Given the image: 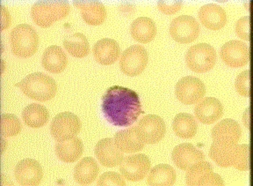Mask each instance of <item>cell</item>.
I'll list each match as a JSON object with an SVG mask.
<instances>
[{
	"label": "cell",
	"instance_id": "836d02e7",
	"mask_svg": "<svg viewBox=\"0 0 253 186\" xmlns=\"http://www.w3.org/2000/svg\"><path fill=\"white\" fill-rule=\"evenodd\" d=\"M235 87L239 95L245 97L251 96L252 87H251V70L242 71L237 75Z\"/></svg>",
	"mask_w": 253,
	"mask_h": 186
},
{
	"label": "cell",
	"instance_id": "f546056e",
	"mask_svg": "<svg viewBox=\"0 0 253 186\" xmlns=\"http://www.w3.org/2000/svg\"><path fill=\"white\" fill-rule=\"evenodd\" d=\"M63 46L72 57L82 59L90 52V44L86 37L81 33H75L63 40Z\"/></svg>",
	"mask_w": 253,
	"mask_h": 186
},
{
	"label": "cell",
	"instance_id": "30bf717a",
	"mask_svg": "<svg viewBox=\"0 0 253 186\" xmlns=\"http://www.w3.org/2000/svg\"><path fill=\"white\" fill-rule=\"evenodd\" d=\"M186 182L187 186H223L222 179L213 173V167L204 160L187 170Z\"/></svg>",
	"mask_w": 253,
	"mask_h": 186
},
{
	"label": "cell",
	"instance_id": "e575fe53",
	"mask_svg": "<svg viewBox=\"0 0 253 186\" xmlns=\"http://www.w3.org/2000/svg\"><path fill=\"white\" fill-rule=\"evenodd\" d=\"M97 184L98 186H125L126 182L121 175L114 171H108L100 176Z\"/></svg>",
	"mask_w": 253,
	"mask_h": 186
},
{
	"label": "cell",
	"instance_id": "d6a6232c",
	"mask_svg": "<svg viewBox=\"0 0 253 186\" xmlns=\"http://www.w3.org/2000/svg\"><path fill=\"white\" fill-rule=\"evenodd\" d=\"M251 164V147L248 144L237 145L235 152L233 167L240 171L250 170Z\"/></svg>",
	"mask_w": 253,
	"mask_h": 186
},
{
	"label": "cell",
	"instance_id": "7a4b0ae2",
	"mask_svg": "<svg viewBox=\"0 0 253 186\" xmlns=\"http://www.w3.org/2000/svg\"><path fill=\"white\" fill-rule=\"evenodd\" d=\"M24 95L30 99L47 102L55 97L57 85L55 79L42 72H34L17 84Z\"/></svg>",
	"mask_w": 253,
	"mask_h": 186
},
{
	"label": "cell",
	"instance_id": "6da1fadb",
	"mask_svg": "<svg viewBox=\"0 0 253 186\" xmlns=\"http://www.w3.org/2000/svg\"><path fill=\"white\" fill-rule=\"evenodd\" d=\"M101 109L105 119L115 126H129L142 114L139 95L134 90L120 86L107 89L103 95Z\"/></svg>",
	"mask_w": 253,
	"mask_h": 186
},
{
	"label": "cell",
	"instance_id": "44dd1931",
	"mask_svg": "<svg viewBox=\"0 0 253 186\" xmlns=\"http://www.w3.org/2000/svg\"><path fill=\"white\" fill-rule=\"evenodd\" d=\"M92 53L98 63L103 65H110L118 60L121 49L115 40L104 38L94 44Z\"/></svg>",
	"mask_w": 253,
	"mask_h": 186
},
{
	"label": "cell",
	"instance_id": "ac0fdd59",
	"mask_svg": "<svg viewBox=\"0 0 253 186\" xmlns=\"http://www.w3.org/2000/svg\"><path fill=\"white\" fill-rule=\"evenodd\" d=\"M115 144L123 153H135L142 150L146 143L141 136L137 126L120 131L115 135Z\"/></svg>",
	"mask_w": 253,
	"mask_h": 186
},
{
	"label": "cell",
	"instance_id": "7c38bea8",
	"mask_svg": "<svg viewBox=\"0 0 253 186\" xmlns=\"http://www.w3.org/2000/svg\"><path fill=\"white\" fill-rule=\"evenodd\" d=\"M150 166V158L146 155H128L121 164L120 171L124 179L131 182H137L145 179Z\"/></svg>",
	"mask_w": 253,
	"mask_h": 186
},
{
	"label": "cell",
	"instance_id": "74e56055",
	"mask_svg": "<svg viewBox=\"0 0 253 186\" xmlns=\"http://www.w3.org/2000/svg\"><path fill=\"white\" fill-rule=\"evenodd\" d=\"M243 121L245 126L248 130H251L253 124V103H251L249 106L246 108L243 116Z\"/></svg>",
	"mask_w": 253,
	"mask_h": 186
},
{
	"label": "cell",
	"instance_id": "5bb4252c",
	"mask_svg": "<svg viewBox=\"0 0 253 186\" xmlns=\"http://www.w3.org/2000/svg\"><path fill=\"white\" fill-rule=\"evenodd\" d=\"M136 126L144 142L150 145L159 142L166 135V123L164 119L158 115L144 116Z\"/></svg>",
	"mask_w": 253,
	"mask_h": 186
},
{
	"label": "cell",
	"instance_id": "83f0119b",
	"mask_svg": "<svg viewBox=\"0 0 253 186\" xmlns=\"http://www.w3.org/2000/svg\"><path fill=\"white\" fill-rule=\"evenodd\" d=\"M172 129L175 134L179 138L192 139L197 133V122L194 117L188 113H179L174 118Z\"/></svg>",
	"mask_w": 253,
	"mask_h": 186
},
{
	"label": "cell",
	"instance_id": "52a82bcc",
	"mask_svg": "<svg viewBox=\"0 0 253 186\" xmlns=\"http://www.w3.org/2000/svg\"><path fill=\"white\" fill-rule=\"evenodd\" d=\"M149 55L145 48L139 44L127 48L120 60V67L124 74L137 76L146 68Z\"/></svg>",
	"mask_w": 253,
	"mask_h": 186
},
{
	"label": "cell",
	"instance_id": "277c9868",
	"mask_svg": "<svg viewBox=\"0 0 253 186\" xmlns=\"http://www.w3.org/2000/svg\"><path fill=\"white\" fill-rule=\"evenodd\" d=\"M71 10L66 1H43L33 5L32 19L41 28H48L57 20L67 17Z\"/></svg>",
	"mask_w": 253,
	"mask_h": 186
},
{
	"label": "cell",
	"instance_id": "603a6c76",
	"mask_svg": "<svg viewBox=\"0 0 253 186\" xmlns=\"http://www.w3.org/2000/svg\"><path fill=\"white\" fill-rule=\"evenodd\" d=\"M42 63L45 70L51 73H61L68 64V58L63 49L52 45L47 48L42 55Z\"/></svg>",
	"mask_w": 253,
	"mask_h": 186
},
{
	"label": "cell",
	"instance_id": "9c48e42d",
	"mask_svg": "<svg viewBox=\"0 0 253 186\" xmlns=\"http://www.w3.org/2000/svg\"><path fill=\"white\" fill-rule=\"evenodd\" d=\"M200 25L193 16L181 15L175 18L170 26V35L179 44L193 43L200 35Z\"/></svg>",
	"mask_w": 253,
	"mask_h": 186
},
{
	"label": "cell",
	"instance_id": "e0dca14e",
	"mask_svg": "<svg viewBox=\"0 0 253 186\" xmlns=\"http://www.w3.org/2000/svg\"><path fill=\"white\" fill-rule=\"evenodd\" d=\"M95 155L99 163L107 168L119 166L124 161L123 152L119 150L115 140L110 138L101 139L96 144Z\"/></svg>",
	"mask_w": 253,
	"mask_h": 186
},
{
	"label": "cell",
	"instance_id": "7402d4cb",
	"mask_svg": "<svg viewBox=\"0 0 253 186\" xmlns=\"http://www.w3.org/2000/svg\"><path fill=\"white\" fill-rule=\"evenodd\" d=\"M85 23L91 26H99L107 19V9L99 1H75Z\"/></svg>",
	"mask_w": 253,
	"mask_h": 186
},
{
	"label": "cell",
	"instance_id": "8fae6325",
	"mask_svg": "<svg viewBox=\"0 0 253 186\" xmlns=\"http://www.w3.org/2000/svg\"><path fill=\"white\" fill-rule=\"evenodd\" d=\"M220 57L222 62L229 67H243L249 63L251 52L247 44L241 41L232 40L222 45Z\"/></svg>",
	"mask_w": 253,
	"mask_h": 186
},
{
	"label": "cell",
	"instance_id": "f35d334b",
	"mask_svg": "<svg viewBox=\"0 0 253 186\" xmlns=\"http://www.w3.org/2000/svg\"><path fill=\"white\" fill-rule=\"evenodd\" d=\"M1 15H2V17H1V25H2L1 30L4 31L6 28H9L10 25H11V15L8 12L7 9L4 6L1 7Z\"/></svg>",
	"mask_w": 253,
	"mask_h": 186
},
{
	"label": "cell",
	"instance_id": "4fadbf2b",
	"mask_svg": "<svg viewBox=\"0 0 253 186\" xmlns=\"http://www.w3.org/2000/svg\"><path fill=\"white\" fill-rule=\"evenodd\" d=\"M242 129L233 119H227L216 124L212 130V139L221 147H233L241 139Z\"/></svg>",
	"mask_w": 253,
	"mask_h": 186
},
{
	"label": "cell",
	"instance_id": "d6986e66",
	"mask_svg": "<svg viewBox=\"0 0 253 186\" xmlns=\"http://www.w3.org/2000/svg\"><path fill=\"white\" fill-rule=\"evenodd\" d=\"M198 120L205 124L215 123L223 114V107L219 100L214 97H207L199 102L194 109Z\"/></svg>",
	"mask_w": 253,
	"mask_h": 186
},
{
	"label": "cell",
	"instance_id": "8d00e7d4",
	"mask_svg": "<svg viewBox=\"0 0 253 186\" xmlns=\"http://www.w3.org/2000/svg\"><path fill=\"white\" fill-rule=\"evenodd\" d=\"M182 1H158V7L160 12L167 15H171L181 9Z\"/></svg>",
	"mask_w": 253,
	"mask_h": 186
},
{
	"label": "cell",
	"instance_id": "cb8c5ba5",
	"mask_svg": "<svg viewBox=\"0 0 253 186\" xmlns=\"http://www.w3.org/2000/svg\"><path fill=\"white\" fill-rule=\"evenodd\" d=\"M131 36L141 44H149L157 36L154 21L148 17H139L131 24Z\"/></svg>",
	"mask_w": 253,
	"mask_h": 186
},
{
	"label": "cell",
	"instance_id": "f1b7e54d",
	"mask_svg": "<svg viewBox=\"0 0 253 186\" xmlns=\"http://www.w3.org/2000/svg\"><path fill=\"white\" fill-rule=\"evenodd\" d=\"M177 175L169 164H158L155 166L147 179L149 186H172L176 182Z\"/></svg>",
	"mask_w": 253,
	"mask_h": 186
},
{
	"label": "cell",
	"instance_id": "484cf974",
	"mask_svg": "<svg viewBox=\"0 0 253 186\" xmlns=\"http://www.w3.org/2000/svg\"><path fill=\"white\" fill-rule=\"evenodd\" d=\"M99 173V167L94 159L84 157L76 165L74 179L79 185L88 186L94 182Z\"/></svg>",
	"mask_w": 253,
	"mask_h": 186
},
{
	"label": "cell",
	"instance_id": "d590c367",
	"mask_svg": "<svg viewBox=\"0 0 253 186\" xmlns=\"http://www.w3.org/2000/svg\"><path fill=\"white\" fill-rule=\"evenodd\" d=\"M236 33L241 39L249 42L251 40V18L244 16L236 23Z\"/></svg>",
	"mask_w": 253,
	"mask_h": 186
},
{
	"label": "cell",
	"instance_id": "3957f363",
	"mask_svg": "<svg viewBox=\"0 0 253 186\" xmlns=\"http://www.w3.org/2000/svg\"><path fill=\"white\" fill-rule=\"evenodd\" d=\"M10 43L14 55L21 59H28L37 52L39 36L30 25L20 24L11 32Z\"/></svg>",
	"mask_w": 253,
	"mask_h": 186
},
{
	"label": "cell",
	"instance_id": "1f68e13d",
	"mask_svg": "<svg viewBox=\"0 0 253 186\" xmlns=\"http://www.w3.org/2000/svg\"><path fill=\"white\" fill-rule=\"evenodd\" d=\"M22 130L20 119L12 114H4L1 117V132L4 137H14Z\"/></svg>",
	"mask_w": 253,
	"mask_h": 186
},
{
	"label": "cell",
	"instance_id": "2e32d148",
	"mask_svg": "<svg viewBox=\"0 0 253 186\" xmlns=\"http://www.w3.org/2000/svg\"><path fill=\"white\" fill-rule=\"evenodd\" d=\"M175 165L182 171H187L190 167L205 159L204 153L190 143H183L174 148L171 153Z\"/></svg>",
	"mask_w": 253,
	"mask_h": 186
},
{
	"label": "cell",
	"instance_id": "4dcf8cb0",
	"mask_svg": "<svg viewBox=\"0 0 253 186\" xmlns=\"http://www.w3.org/2000/svg\"><path fill=\"white\" fill-rule=\"evenodd\" d=\"M237 146V145H236ZM236 146L225 147L213 142L210 150V157L214 163L222 168L233 166Z\"/></svg>",
	"mask_w": 253,
	"mask_h": 186
},
{
	"label": "cell",
	"instance_id": "8992f818",
	"mask_svg": "<svg viewBox=\"0 0 253 186\" xmlns=\"http://www.w3.org/2000/svg\"><path fill=\"white\" fill-rule=\"evenodd\" d=\"M81 122L78 116L71 112H62L55 116L50 124L53 138L57 142L66 141L79 134Z\"/></svg>",
	"mask_w": 253,
	"mask_h": 186
},
{
	"label": "cell",
	"instance_id": "d4e9b609",
	"mask_svg": "<svg viewBox=\"0 0 253 186\" xmlns=\"http://www.w3.org/2000/svg\"><path fill=\"white\" fill-rule=\"evenodd\" d=\"M84 152L83 142L77 137L72 139L56 143L55 154L63 163H75L80 158Z\"/></svg>",
	"mask_w": 253,
	"mask_h": 186
},
{
	"label": "cell",
	"instance_id": "4316f807",
	"mask_svg": "<svg viewBox=\"0 0 253 186\" xmlns=\"http://www.w3.org/2000/svg\"><path fill=\"white\" fill-rule=\"evenodd\" d=\"M22 119L28 126L37 129L47 124L49 119V112L42 105L32 103L24 109Z\"/></svg>",
	"mask_w": 253,
	"mask_h": 186
},
{
	"label": "cell",
	"instance_id": "ba28073f",
	"mask_svg": "<svg viewBox=\"0 0 253 186\" xmlns=\"http://www.w3.org/2000/svg\"><path fill=\"white\" fill-rule=\"evenodd\" d=\"M175 95L178 101L184 104H195L201 102L206 95L205 85L196 77L186 76L176 84Z\"/></svg>",
	"mask_w": 253,
	"mask_h": 186
},
{
	"label": "cell",
	"instance_id": "ffe728a7",
	"mask_svg": "<svg viewBox=\"0 0 253 186\" xmlns=\"http://www.w3.org/2000/svg\"><path fill=\"white\" fill-rule=\"evenodd\" d=\"M201 23L210 30H219L227 24L225 10L215 4L203 5L199 11Z\"/></svg>",
	"mask_w": 253,
	"mask_h": 186
},
{
	"label": "cell",
	"instance_id": "5b68a950",
	"mask_svg": "<svg viewBox=\"0 0 253 186\" xmlns=\"http://www.w3.org/2000/svg\"><path fill=\"white\" fill-rule=\"evenodd\" d=\"M217 54L210 44H198L190 47L186 54V63L191 71L203 73L213 69Z\"/></svg>",
	"mask_w": 253,
	"mask_h": 186
},
{
	"label": "cell",
	"instance_id": "9a60e30c",
	"mask_svg": "<svg viewBox=\"0 0 253 186\" xmlns=\"http://www.w3.org/2000/svg\"><path fill=\"white\" fill-rule=\"evenodd\" d=\"M14 176L21 186H39L43 179V170L36 160L24 159L16 165Z\"/></svg>",
	"mask_w": 253,
	"mask_h": 186
}]
</instances>
